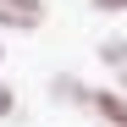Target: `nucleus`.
<instances>
[{
	"instance_id": "39448f33",
	"label": "nucleus",
	"mask_w": 127,
	"mask_h": 127,
	"mask_svg": "<svg viewBox=\"0 0 127 127\" xmlns=\"http://www.w3.org/2000/svg\"><path fill=\"white\" fill-rule=\"evenodd\" d=\"M0 116H11V89H0Z\"/></svg>"
},
{
	"instance_id": "7ed1b4c3",
	"label": "nucleus",
	"mask_w": 127,
	"mask_h": 127,
	"mask_svg": "<svg viewBox=\"0 0 127 127\" xmlns=\"http://www.w3.org/2000/svg\"><path fill=\"white\" fill-rule=\"evenodd\" d=\"M105 61H111V66H122V61H127V44H122V39H111V44H105Z\"/></svg>"
},
{
	"instance_id": "423d86ee",
	"label": "nucleus",
	"mask_w": 127,
	"mask_h": 127,
	"mask_svg": "<svg viewBox=\"0 0 127 127\" xmlns=\"http://www.w3.org/2000/svg\"><path fill=\"white\" fill-rule=\"evenodd\" d=\"M122 83H127V61H122Z\"/></svg>"
},
{
	"instance_id": "f03ea898",
	"label": "nucleus",
	"mask_w": 127,
	"mask_h": 127,
	"mask_svg": "<svg viewBox=\"0 0 127 127\" xmlns=\"http://www.w3.org/2000/svg\"><path fill=\"white\" fill-rule=\"evenodd\" d=\"M89 105L105 116V122H116V127H127V99L122 94H89Z\"/></svg>"
},
{
	"instance_id": "f257e3e1",
	"label": "nucleus",
	"mask_w": 127,
	"mask_h": 127,
	"mask_svg": "<svg viewBox=\"0 0 127 127\" xmlns=\"http://www.w3.org/2000/svg\"><path fill=\"white\" fill-rule=\"evenodd\" d=\"M44 22V0H0V28L6 33H33Z\"/></svg>"
},
{
	"instance_id": "20e7f679",
	"label": "nucleus",
	"mask_w": 127,
	"mask_h": 127,
	"mask_svg": "<svg viewBox=\"0 0 127 127\" xmlns=\"http://www.w3.org/2000/svg\"><path fill=\"white\" fill-rule=\"evenodd\" d=\"M94 11H127V0H94Z\"/></svg>"
}]
</instances>
